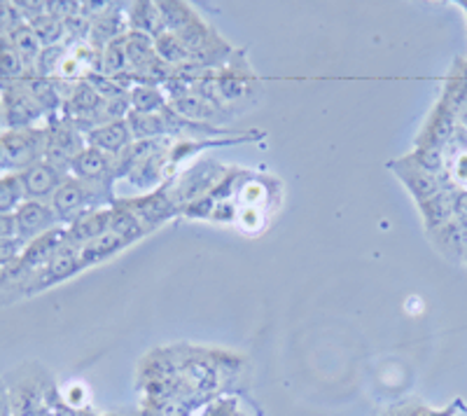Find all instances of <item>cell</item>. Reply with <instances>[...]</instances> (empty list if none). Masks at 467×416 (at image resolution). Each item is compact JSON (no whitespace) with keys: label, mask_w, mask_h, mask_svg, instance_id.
<instances>
[{"label":"cell","mask_w":467,"mask_h":416,"mask_svg":"<svg viewBox=\"0 0 467 416\" xmlns=\"http://www.w3.org/2000/svg\"><path fill=\"white\" fill-rule=\"evenodd\" d=\"M45 129H47L45 161L58 166L61 172H70L75 157L87 148L85 134L68 120H49Z\"/></svg>","instance_id":"obj_1"},{"label":"cell","mask_w":467,"mask_h":416,"mask_svg":"<svg viewBox=\"0 0 467 416\" xmlns=\"http://www.w3.org/2000/svg\"><path fill=\"white\" fill-rule=\"evenodd\" d=\"M101 185H89V182L85 181H78L75 176L66 178V181L61 182V187L54 192L52 202H49L54 208V213H57L58 223L64 224V227H68V224L73 223L75 218H80L85 211L96 208V203H99L96 192H101Z\"/></svg>","instance_id":"obj_2"},{"label":"cell","mask_w":467,"mask_h":416,"mask_svg":"<svg viewBox=\"0 0 467 416\" xmlns=\"http://www.w3.org/2000/svg\"><path fill=\"white\" fill-rule=\"evenodd\" d=\"M3 94V112H5L7 129H36L37 120L47 118L40 103L28 94L24 82L0 85Z\"/></svg>","instance_id":"obj_3"},{"label":"cell","mask_w":467,"mask_h":416,"mask_svg":"<svg viewBox=\"0 0 467 416\" xmlns=\"http://www.w3.org/2000/svg\"><path fill=\"white\" fill-rule=\"evenodd\" d=\"M82 269L85 267H82L80 260V248L73 244L61 245V248L54 253L52 260L33 276L31 286H28V297L36 293H43V290H49L52 286H57V283L68 281L75 274H80Z\"/></svg>","instance_id":"obj_4"},{"label":"cell","mask_w":467,"mask_h":416,"mask_svg":"<svg viewBox=\"0 0 467 416\" xmlns=\"http://www.w3.org/2000/svg\"><path fill=\"white\" fill-rule=\"evenodd\" d=\"M227 176V173L220 169L218 164H213V161H202L192 169L190 173L178 181L175 190H171V199L178 203V208L185 206V203L194 202V199L208 197V194L220 185V181Z\"/></svg>","instance_id":"obj_5"},{"label":"cell","mask_w":467,"mask_h":416,"mask_svg":"<svg viewBox=\"0 0 467 416\" xmlns=\"http://www.w3.org/2000/svg\"><path fill=\"white\" fill-rule=\"evenodd\" d=\"M15 220H16V239L22 241L24 245L31 244L33 239L37 236L47 234L52 232L54 227H58V218L54 213L52 203L47 202H26L15 211Z\"/></svg>","instance_id":"obj_6"},{"label":"cell","mask_w":467,"mask_h":416,"mask_svg":"<svg viewBox=\"0 0 467 416\" xmlns=\"http://www.w3.org/2000/svg\"><path fill=\"white\" fill-rule=\"evenodd\" d=\"M66 172H61L58 166L49 164V161H37V164L28 166L26 172L19 173V181L24 187V197L31 202H52L54 192H57L61 182L66 181Z\"/></svg>","instance_id":"obj_7"},{"label":"cell","mask_w":467,"mask_h":416,"mask_svg":"<svg viewBox=\"0 0 467 416\" xmlns=\"http://www.w3.org/2000/svg\"><path fill=\"white\" fill-rule=\"evenodd\" d=\"M117 206L131 211V213L136 215L145 227H148V230L160 227L164 220H169L171 215H175V211H178V203H175L173 199H171V194L164 192V190L145 194V197H139V199H127V202H119Z\"/></svg>","instance_id":"obj_8"},{"label":"cell","mask_w":467,"mask_h":416,"mask_svg":"<svg viewBox=\"0 0 467 416\" xmlns=\"http://www.w3.org/2000/svg\"><path fill=\"white\" fill-rule=\"evenodd\" d=\"M70 173H73L78 181L103 187V182L115 178V157L106 155L101 150L87 145L80 155L75 157L73 164H70Z\"/></svg>","instance_id":"obj_9"},{"label":"cell","mask_w":467,"mask_h":416,"mask_svg":"<svg viewBox=\"0 0 467 416\" xmlns=\"http://www.w3.org/2000/svg\"><path fill=\"white\" fill-rule=\"evenodd\" d=\"M87 145L89 148L101 150L110 157H119L129 145L133 143L131 129H129L127 120H117V122H101L99 127L89 129L85 134Z\"/></svg>","instance_id":"obj_10"},{"label":"cell","mask_w":467,"mask_h":416,"mask_svg":"<svg viewBox=\"0 0 467 416\" xmlns=\"http://www.w3.org/2000/svg\"><path fill=\"white\" fill-rule=\"evenodd\" d=\"M110 208H91V211H85L80 218H75L73 223L66 227V232H68V244L82 248V245H87L89 241L99 239V236L106 234V232L110 230Z\"/></svg>","instance_id":"obj_11"},{"label":"cell","mask_w":467,"mask_h":416,"mask_svg":"<svg viewBox=\"0 0 467 416\" xmlns=\"http://www.w3.org/2000/svg\"><path fill=\"white\" fill-rule=\"evenodd\" d=\"M395 173H398L400 181L407 185V190L411 194H414V199L420 203H425L428 199L435 197L437 192H441L440 187V181H437V176H432V173L423 172L419 164H414V161L409 160V157H404L402 161H398V164H393Z\"/></svg>","instance_id":"obj_12"},{"label":"cell","mask_w":467,"mask_h":416,"mask_svg":"<svg viewBox=\"0 0 467 416\" xmlns=\"http://www.w3.org/2000/svg\"><path fill=\"white\" fill-rule=\"evenodd\" d=\"M129 129H131L133 140H157L173 134L171 124V108H166L160 115H143V112H129L127 118Z\"/></svg>","instance_id":"obj_13"},{"label":"cell","mask_w":467,"mask_h":416,"mask_svg":"<svg viewBox=\"0 0 467 416\" xmlns=\"http://www.w3.org/2000/svg\"><path fill=\"white\" fill-rule=\"evenodd\" d=\"M129 31H139L150 36L152 40H157L160 36H164V19H161V12L157 3H133L129 7Z\"/></svg>","instance_id":"obj_14"},{"label":"cell","mask_w":467,"mask_h":416,"mask_svg":"<svg viewBox=\"0 0 467 416\" xmlns=\"http://www.w3.org/2000/svg\"><path fill=\"white\" fill-rule=\"evenodd\" d=\"M453 131H456V112L449 110L444 103H440V108H437L428 127H425L419 145H431V148L441 150L453 139Z\"/></svg>","instance_id":"obj_15"},{"label":"cell","mask_w":467,"mask_h":416,"mask_svg":"<svg viewBox=\"0 0 467 416\" xmlns=\"http://www.w3.org/2000/svg\"><path fill=\"white\" fill-rule=\"evenodd\" d=\"M127 241L122 236L117 234V232L108 230L106 234H101L99 239L89 241L87 245L80 248V260L82 267H91V265H99V262H106L108 257L117 255V253H122L127 248Z\"/></svg>","instance_id":"obj_16"},{"label":"cell","mask_w":467,"mask_h":416,"mask_svg":"<svg viewBox=\"0 0 467 416\" xmlns=\"http://www.w3.org/2000/svg\"><path fill=\"white\" fill-rule=\"evenodd\" d=\"M169 106L175 115H181L187 122H213V120H218V110L208 101L199 99L192 89L182 94V97L171 99Z\"/></svg>","instance_id":"obj_17"},{"label":"cell","mask_w":467,"mask_h":416,"mask_svg":"<svg viewBox=\"0 0 467 416\" xmlns=\"http://www.w3.org/2000/svg\"><path fill=\"white\" fill-rule=\"evenodd\" d=\"M129 101H131L133 112H143V115H160L169 108V99L160 87L152 85H136L129 89Z\"/></svg>","instance_id":"obj_18"},{"label":"cell","mask_w":467,"mask_h":416,"mask_svg":"<svg viewBox=\"0 0 467 416\" xmlns=\"http://www.w3.org/2000/svg\"><path fill=\"white\" fill-rule=\"evenodd\" d=\"M7 43L19 52V57L24 59V64L31 68V73L36 75V64L40 59V54H43V43L37 40V36L33 33V28L28 26L26 22L22 26H16L15 31L7 36Z\"/></svg>","instance_id":"obj_19"},{"label":"cell","mask_w":467,"mask_h":416,"mask_svg":"<svg viewBox=\"0 0 467 416\" xmlns=\"http://www.w3.org/2000/svg\"><path fill=\"white\" fill-rule=\"evenodd\" d=\"M453 197H456V194L441 190V192H437L432 199H428L425 203H420V211H423V218H425V224H428V230L437 232L440 227H444V224L451 223L453 220Z\"/></svg>","instance_id":"obj_20"},{"label":"cell","mask_w":467,"mask_h":416,"mask_svg":"<svg viewBox=\"0 0 467 416\" xmlns=\"http://www.w3.org/2000/svg\"><path fill=\"white\" fill-rule=\"evenodd\" d=\"M31 73L24 59L15 47L7 43V37H0V85H12V82L26 80Z\"/></svg>","instance_id":"obj_21"},{"label":"cell","mask_w":467,"mask_h":416,"mask_svg":"<svg viewBox=\"0 0 467 416\" xmlns=\"http://www.w3.org/2000/svg\"><path fill=\"white\" fill-rule=\"evenodd\" d=\"M26 24L33 28V33H36L37 40L43 43V47L64 45V40H66L64 19H58V16L45 12V15L36 16V19H31V22H26Z\"/></svg>","instance_id":"obj_22"},{"label":"cell","mask_w":467,"mask_h":416,"mask_svg":"<svg viewBox=\"0 0 467 416\" xmlns=\"http://www.w3.org/2000/svg\"><path fill=\"white\" fill-rule=\"evenodd\" d=\"M110 232H117V234L122 236V239L131 245V244H136L139 239H143L150 230L145 227L143 223H140L139 218H136V215L131 213V211L117 206L115 211H112Z\"/></svg>","instance_id":"obj_23"},{"label":"cell","mask_w":467,"mask_h":416,"mask_svg":"<svg viewBox=\"0 0 467 416\" xmlns=\"http://www.w3.org/2000/svg\"><path fill=\"white\" fill-rule=\"evenodd\" d=\"M161 12V19H164L166 33H178L185 31L187 26L197 22V15L192 7H187L185 3H157Z\"/></svg>","instance_id":"obj_24"},{"label":"cell","mask_w":467,"mask_h":416,"mask_svg":"<svg viewBox=\"0 0 467 416\" xmlns=\"http://www.w3.org/2000/svg\"><path fill=\"white\" fill-rule=\"evenodd\" d=\"M154 52L161 61L171 66V68H178V66L190 64V52L185 49V45L178 40V36L173 33H164L154 40Z\"/></svg>","instance_id":"obj_25"},{"label":"cell","mask_w":467,"mask_h":416,"mask_svg":"<svg viewBox=\"0 0 467 416\" xmlns=\"http://www.w3.org/2000/svg\"><path fill=\"white\" fill-rule=\"evenodd\" d=\"M26 202L19 173L0 176V213H15L16 208Z\"/></svg>","instance_id":"obj_26"},{"label":"cell","mask_w":467,"mask_h":416,"mask_svg":"<svg viewBox=\"0 0 467 416\" xmlns=\"http://www.w3.org/2000/svg\"><path fill=\"white\" fill-rule=\"evenodd\" d=\"M85 80L89 82V85L99 91V97L106 99V101H110V99H117V97H127L129 94V89L119 82V78H112V75L89 73Z\"/></svg>","instance_id":"obj_27"},{"label":"cell","mask_w":467,"mask_h":416,"mask_svg":"<svg viewBox=\"0 0 467 416\" xmlns=\"http://www.w3.org/2000/svg\"><path fill=\"white\" fill-rule=\"evenodd\" d=\"M409 160L414 161V164H419L423 172L432 173V176H437V173L444 169V157H441V150L431 148V145H419V150H416L414 155L409 157Z\"/></svg>","instance_id":"obj_28"},{"label":"cell","mask_w":467,"mask_h":416,"mask_svg":"<svg viewBox=\"0 0 467 416\" xmlns=\"http://www.w3.org/2000/svg\"><path fill=\"white\" fill-rule=\"evenodd\" d=\"M215 206H218V202L208 194V197H202V199H194V202L185 203V206H181L182 215H187V218H202V220H211L213 218V211H215Z\"/></svg>","instance_id":"obj_29"},{"label":"cell","mask_w":467,"mask_h":416,"mask_svg":"<svg viewBox=\"0 0 467 416\" xmlns=\"http://www.w3.org/2000/svg\"><path fill=\"white\" fill-rule=\"evenodd\" d=\"M129 112H131V101H129L127 94V97H117L106 101L101 120H106V122H117V120H127Z\"/></svg>","instance_id":"obj_30"},{"label":"cell","mask_w":467,"mask_h":416,"mask_svg":"<svg viewBox=\"0 0 467 416\" xmlns=\"http://www.w3.org/2000/svg\"><path fill=\"white\" fill-rule=\"evenodd\" d=\"M16 239L15 213H0V241Z\"/></svg>","instance_id":"obj_31"},{"label":"cell","mask_w":467,"mask_h":416,"mask_svg":"<svg viewBox=\"0 0 467 416\" xmlns=\"http://www.w3.org/2000/svg\"><path fill=\"white\" fill-rule=\"evenodd\" d=\"M453 218L467 230V192H461L453 197Z\"/></svg>","instance_id":"obj_32"},{"label":"cell","mask_w":467,"mask_h":416,"mask_svg":"<svg viewBox=\"0 0 467 416\" xmlns=\"http://www.w3.org/2000/svg\"><path fill=\"white\" fill-rule=\"evenodd\" d=\"M203 416H236V405H234V400L215 402V405L208 407Z\"/></svg>","instance_id":"obj_33"},{"label":"cell","mask_w":467,"mask_h":416,"mask_svg":"<svg viewBox=\"0 0 467 416\" xmlns=\"http://www.w3.org/2000/svg\"><path fill=\"white\" fill-rule=\"evenodd\" d=\"M64 400L68 402L70 407H82V402H85V389H82L80 384H73L66 390Z\"/></svg>","instance_id":"obj_34"},{"label":"cell","mask_w":467,"mask_h":416,"mask_svg":"<svg viewBox=\"0 0 467 416\" xmlns=\"http://www.w3.org/2000/svg\"><path fill=\"white\" fill-rule=\"evenodd\" d=\"M7 124H5V112H3V94H0V134H5Z\"/></svg>","instance_id":"obj_35"},{"label":"cell","mask_w":467,"mask_h":416,"mask_svg":"<svg viewBox=\"0 0 467 416\" xmlns=\"http://www.w3.org/2000/svg\"><path fill=\"white\" fill-rule=\"evenodd\" d=\"M236 416H239V414H236Z\"/></svg>","instance_id":"obj_36"}]
</instances>
